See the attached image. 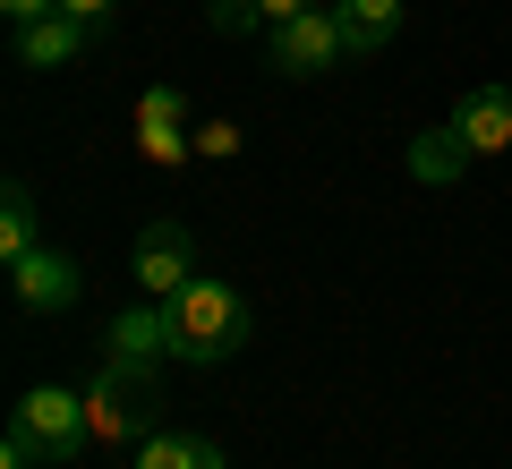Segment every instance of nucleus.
<instances>
[{
    "mask_svg": "<svg viewBox=\"0 0 512 469\" xmlns=\"http://www.w3.org/2000/svg\"><path fill=\"white\" fill-rule=\"evenodd\" d=\"M9 273H18V299H26V307H69V299H77V265H69L60 248H35V256H18Z\"/></svg>",
    "mask_w": 512,
    "mask_h": 469,
    "instance_id": "nucleus-9",
    "label": "nucleus"
},
{
    "mask_svg": "<svg viewBox=\"0 0 512 469\" xmlns=\"http://www.w3.org/2000/svg\"><path fill=\"white\" fill-rule=\"evenodd\" d=\"M137 282H146L154 299H171L180 282H197V239H188V222H146V231H137Z\"/></svg>",
    "mask_w": 512,
    "mask_h": 469,
    "instance_id": "nucleus-5",
    "label": "nucleus"
},
{
    "mask_svg": "<svg viewBox=\"0 0 512 469\" xmlns=\"http://www.w3.org/2000/svg\"><path fill=\"white\" fill-rule=\"evenodd\" d=\"M333 60H350L342 18H333V9H308V18L274 26V69H282V77H325Z\"/></svg>",
    "mask_w": 512,
    "mask_h": 469,
    "instance_id": "nucleus-4",
    "label": "nucleus"
},
{
    "mask_svg": "<svg viewBox=\"0 0 512 469\" xmlns=\"http://www.w3.org/2000/svg\"><path fill=\"white\" fill-rule=\"evenodd\" d=\"M316 0H214V26L222 35H239V26H291V18H308Z\"/></svg>",
    "mask_w": 512,
    "mask_h": 469,
    "instance_id": "nucleus-13",
    "label": "nucleus"
},
{
    "mask_svg": "<svg viewBox=\"0 0 512 469\" xmlns=\"http://www.w3.org/2000/svg\"><path fill=\"white\" fill-rule=\"evenodd\" d=\"M137 145H146V163H188V103L171 86H146V103H137Z\"/></svg>",
    "mask_w": 512,
    "mask_h": 469,
    "instance_id": "nucleus-7",
    "label": "nucleus"
},
{
    "mask_svg": "<svg viewBox=\"0 0 512 469\" xmlns=\"http://www.w3.org/2000/svg\"><path fill=\"white\" fill-rule=\"evenodd\" d=\"M0 256H9V265L35 256V197H26L18 180H9V197H0Z\"/></svg>",
    "mask_w": 512,
    "mask_h": 469,
    "instance_id": "nucleus-14",
    "label": "nucleus"
},
{
    "mask_svg": "<svg viewBox=\"0 0 512 469\" xmlns=\"http://www.w3.org/2000/svg\"><path fill=\"white\" fill-rule=\"evenodd\" d=\"M9 435H26L35 444V461H77V444H86V393H69V384H35V393L18 401V418H9Z\"/></svg>",
    "mask_w": 512,
    "mask_h": 469,
    "instance_id": "nucleus-3",
    "label": "nucleus"
},
{
    "mask_svg": "<svg viewBox=\"0 0 512 469\" xmlns=\"http://www.w3.org/2000/svg\"><path fill=\"white\" fill-rule=\"evenodd\" d=\"M163 350H171L163 307H137V316H120V325H111V359H137V367H154Z\"/></svg>",
    "mask_w": 512,
    "mask_h": 469,
    "instance_id": "nucleus-12",
    "label": "nucleus"
},
{
    "mask_svg": "<svg viewBox=\"0 0 512 469\" xmlns=\"http://www.w3.org/2000/svg\"><path fill=\"white\" fill-rule=\"evenodd\" d=\"M60 9H69V18H86V26H94V18H103V9H111V0H60Z\"/></svg>",
    "mask_w": 512,
    "mask_h": 469,
    "instance_id": "nucleus-17",
    "label": "nucleus"
},
{
    "mask_svg": "<svg viewBox=\"0 0 512 469\" xmlns=\"http://www.w3.org/2000/svg\"><path fill=\"white\" fill-rule=\"evenodd\" d=\"M77 52H86V18H69V9L18 26V60L26 69H60V60H77Z\"/></svg>",
    "mask_w": 512,
    "mask_h": 469,
    "instance_id": "nucleus-8",
    "label": "nucleus"
},
{
    "mask_svg": "<svg viewBox=\"0 0 512 469\" xmlns=\"http://www.w3.org/2000/svg\"><path fill=\"white\" fill-rule=\"evenodd\" d=\"M453 137L470 145V154H504L512 145V86H470L453 111Z\"/></svg>",
    "mask_w": 512,
    "mask_h": 469,
    "instance_id": "nucleus-6",
    "label": "nucleus"
},
{
    "mask_svg": "<svg viewBox=\"0 0 512 469\" xmlns=\"http://www.w3.org/2000/svg\"><path fill=\"white\" fill-rule=\"evenodd\" d=\"M461 154H470V145H461V137H453V128H436V137H427V145H419V171H427V180H436V171H453V163H461Z\"/></svg>",
    "mask_w": 512,
    "mask_h": 469,
    "instance_id": "nucleus-15",
    "label": "nucleus"
},
{
    "mask_svg": "<svg viewBox=\"0 0 512 469\" xmlns=\"http://www.w3.org/2000/svg\"><path fill=\"white\" fill-rule=\"evenodd\" d=\"M137 469H222V452L205 435H180V427H154L137 444Z\"/></svg>",
    "mask_w": 512,
    "mask_h": 469,
    "instance_id": "nucleus-11",
    "label": "nucleus"
},
{
    "mask_svg": "<svg viewBox=\"0 0 512 469\" xmlns=\"http://www.w3.org/2000/svg\"><path fill=\"white\" fill-rule=\"evenodd\" d=\"M333 18H342L350 52H384V43L402 35V0H333Z\"/></svg>",
    "mask_w": 512,
    "mask_h": 469,
    "instance_id": "nucleus-10",
    "label": "nucleus"
},
{
    "mask_svg": "<svg viewBox=\"0 0 512 469\" xmlns=\"http://www.w3.org/2000/svg\"><path fill=\"white\" fill-rule=\"evenodd\" d=\"M0 9H9V26H35V18H52L60 0H0Z\"/></svg>",
    "mask_w": 512,
    "mask_h": 469,
    "instance_id": "nucleus-16",
    "label": "nucleus"
},
{
    "mask_svg": "<svg viewBox=\"0 0 512 469\" xmlns=\"http://www.w3.org/2000/svg\"><path fill=\"white\" fill-rule=\"evenodd\" d=\"M154 307H163V325H171V359H188V367H222L256 325L248 299H239L231 282H205V273L180 282L171 299H154Z\"/></svg>",
    "mask_w": 512,
    "mask_h": 469,
    "instance_id": "nucleus-1",
    "label": "nucleus"
},
{
    "mask_svg": "<svg viewBox=\"0 0 512 469\" xmlns=\"http://www.w3.org/2000/svg\"><path fill=\"white\" fill-rule=\"evenodd\" d=\"M86 427L103 435V444H146V435L163 427V384H154V367L111 359L103 376L86 384Z\"/></svg>",
    "mask_w": 512,
    "mask_h": 469,
    "instance_id": "nucleus-2",
    "label": "nucleus"
}]
</instances>
